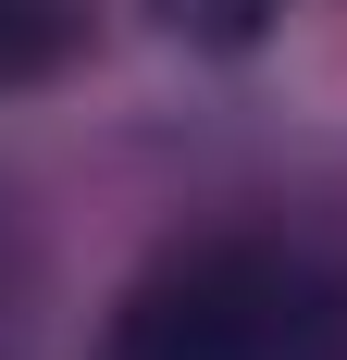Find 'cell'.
Returning <instances> with one entry per match:
<instances>
[{"label":"cell","instance_id":"1","mask_svg":"<svg viewBox=\"0 0 347 360\" xmlns=\"http://www.w3.org/2000/svg\"><path fill=\"white\" fill-rule=\"evenodd\" d=\"M100 360H347V274L285 236H199L124 286Z\"/></svg>","mask_w":347,"mask_h":360},{"label":"cell","instance_id":"2","mask_svg":"<svg viewBox=\"0 0 347 360\" xmlns=\"http://www.w3.org/2000/svg\"><path fill=\"white\" fill-rule=\"evenodd\" d=\"M63 63H74V13L63 0H0V87H37Z\"/></svg>","mask_w":347,"mask_h":360},{"label":"cell","instance_id":"3","mask_svg":"<svg viewBox=\"0 0 347 360\" xmlns=\"http://www.w3.org/2000/svg\"><path fill=\"white\" fill-rule=\"evenodd\" d=\"M174 37H199V50H248V37L273 25V0H162Z\"/></svg>","mask_w":347,"mask_h":360}]
</instances>
